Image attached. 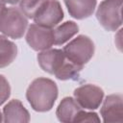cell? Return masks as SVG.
I'll return each mask as SVG.
<instances>
[{
    "instance_id": "obj_1",
    "label": "cell",
    "mask_w": 123,
    "mask_h": 123,
    "mask_svg": "<svg viewBox=\"0 0 123 123\" xmlns=\"http://www.w3.org/2000/svg\"><path fill=\"white\" fill-rule=\"evenodd\" d=\"M58 97V86L56 83L47 78L34 80L26 91V98L37 111H48L54 106Z\"/></svg>"
},
{
    "instance_id": "obj_2",
    "label": "cell",
    "mask_w": 123,
    "mask_h": 123,
    "mask_svg": "<svg viewBox=\"0 0 123 123\" xmlns=\"http://www.w3.org/2000/svg\"><path fill=\"white\" fill-rule=\"evenodd\" d=\"M28 26V20L20 9L5 8L0 12V33L12 38L23 37Z\"/></svg>"
},
{
    "instance_id": "obj_3",
    "label": "cell",
    "mask_w": 123,
    "mask_h": 123,
    "mask_svg": "<svg viewBox=\"0 0 123 123\" xmlns=\"http://www.w3.org/2000/svg\"><path fill=\"white\" fill-rule=\"evenodd\" d=\"M94 48L93 41L88 37L81 35L64 46L62 51L68 61L76 65L83 66L92 58Z\"/></svg>"
},
{
    "instance_id": "obj_4",
    "label": "cell",
    "mask_w": 123,
    "mask_h": 123,
    "mask_svg": "<svg viewBox=\"0 0 123 123\" xmlns=\"http://www.w3.org/2000/svg\"><path fill=\"white\" fill-rule=\"evenodd\" d=\"M122 0H104L100 3L96 17L107 31H116L122 25Z\"/></svg>"
},
{
    "instance_id": "obj_5",
    "label": "cell",
    "mask_w": 123,
    "mask_h": 123,
    "mask_svg": "<svg viewBox=\"0 0 123 123\" xmlns=\"http://www.w3.org/2000/svg\"><path fill=\"white\" fill-rule=\"evenodd\" d=\"M26 41L36 51L47 50L54 44V30L37 24H32L28 28Z\"/></svg>"
},
{
    "instance_id": "obj_6",
    "label": "cell",
    "mask_w": 123,
    "mask_h": 123,
    "mask_svg": "<svg viewBox=\"0 0 123 123\" xmlns=\"http://www.w3.org/2000/svg\"><path fill=\"white\" fill-rule=\"evenodd\" d=\"M63 18V12L58 0H48L33 18L35 23L43 27L52 28Z\"/></svg>"
},
{
    "instance_id": "obj_7",
    "label": "cell",
    "mask_w": 123,
    "mask_h": 123,
    "mask_svg": "<svg viewBox=\"0 0 123 123\" xmlns=\"http://www.w3.org/2000/svg\"><path fill=\"white\" fill-rule=\"evenodd\" d=\"M74 96L77 103L84 109L96 110L102 103L104 91L97 86L85 85L74 90Z\"/></svg>"
},
{
    "instance_id": "obj_8",
    "label": "cell",
    "mask_w": 123,
    "mask_h": 123,
    "mask_svg": "<svg viewBox=\"0 0 123 123\" xmlns=\"http://www.w3.org/2000/svg\"><path fill=\"white\" fill-rule=\"evenodd\" d=\"M67 59L61 49L43 50L37 55V62L41 69L49 74L56 75L64 65Z\"/></svg>"
},
{
    "instance_id": "obj_9",
    "label": "cell",
    "mask_w": 123,
    "mask_h": 123,
    "mask_svg": "<svg viewBox=\"0 0 123 123\" xmlns=\"http://www.w3.org/2000/svg\"><path fill=\"white\" fill-rule=\"evenodd\" d=\"M101 115L104 122H122V96L120 94H111L107 96L101 108Z\"/></svg>"
},
{
    "instance_id": "obj_10",
    "label": "cell",
    "mask_w": 123,
    "mask_h": 123,
    "mask_svg": "<svg viewBox=\"0 0 123 123\" xmlns=\"http://www.w3.org/2000/svg\"><path fill=\"white\" fill-rule=\"evenodd\" d=\"M4 122H17L27 123L30 121V115L28 111L22 105L19 100L10 101L3 110Z\"/></svg>"
},
{
    "instance_id": "obj_11",
    "label": "cell",
    "mask_w": 123,
    "mask_h": 123,
    "mask_svg": "<svg viewBox=\"0 0 123 123\" xmlns=\"http://www.w3.org/2000/svg\"><path fill=\"white\" fill-rule=\"evenodd\" d=\"M69 14L76 19L89 17L96 7V0H64Z\"/></svg>"
},
{
    "instance_id": "obj_12",
    "label": "cell",
    "mask_w": 123,
    "mask_h": 123,
    "mask_svg": "<svg viewBox=\"0 0 123 123\" xmlns=\"http://www.w3.org/2000/svg\"><path fill=\"white\" fill-rule=\"evenodd\" d=\"M83 111V108L71 97H65L60 103L56 114L61 122H74L78 114Z\"/></svg>"
},
{
    "instance_id": "obj_13",
    "label": "cell",
    "mask_w": 123,
    "mask_h": 123,
    "mask_svg": "<svg viewBox=\"0 0 123 123\" xmlns=\"http://www.w3.org/2000/svg\"><path fill=\"white\" fill-rule=\"evenodd\" d=\"M16 45L5 37L0 36V68L10 65L16 58Z\"/></svg>"
},
{
    "instance_id": "obj_14",
    "label": "cell",
    "mask_w": 123,
    "mask_h": 123,
    "mask_svg": "<svg viewBox=\"0 0 123 123\" xmlns=\"http://www.w3.org/2000/svg\"><path fill=\"white\" fill-rule=\"evenodd\" d=\"M79 31L78 25L73 21H66L54 30V44L62 45L74 37Z\"/></svg>"
},
{
    "instance_id": "obj_15",
    "label": "cell",
    "mask_w": 123,
    "mask_h": 123,
    "mask_svg": "<svg viewBox=\"0 0 123 123\" xmlns=\"http://www.w3.org/2000/svg\"><path fill=\"white\" fill-rule=\"evenodd\" d=\"M48 0H20L19 8L28 18H34L38 10Z\"/></svg>"
},
{
    "instance_id": "obj_16",
    "label": "cell",
    "mask_w": 123,
    "mask_h": 123,
    "mask_svg": "<svg viewBox=\"0 0 123 123\" xmlns=\"http://www.w3.org/2000/svg\"><path fill=\"white\" fill-rule=\"evenodd\" d=\"M11 95V86L7 79L0 75V105H2Z\"/></svg>"
},
{
    "instance_id": "obj_17",
    "label": "cell",
    "mask_w": 123,
    "mask_h": 123,
    "mask_svg": "<svg viewBox=\"0 0 123 123\" xmlns=\"http://www.w3.org/2000/svg\"><path fill=\"white\" fill-rule=\"evenodd\" d=\"M75 123L80 122H100V118L95 112H86L82 111L74 120Z\"/></svg>"
},
{
    "instance_id": "obj_18",
    "label": "cell",
    "mask_w": 123,
    "mask_h": 123,
    "mask_svg": "<svg viewBox=\"0 0 123 123\" xmlns=\"http://www.w3.org/2000/svg\"><path fill=\"white\" fill-rule=\"evenodd\" d=\"M2 2H4V3H7V4H12V5H13V4H16L19 0H1Z\"/></svg>"
},
{
    "instance_id": "obj_19",
    "label": "cell",
    "mask_w": 123,
    "mask_h": 123,
    "mask_svg": "<svg viewBox=\"0 0 123 123\" xmlns=\"http://www.w3.org/2000/svg\"><path fill=\"white\" fill-rule=\"evenodd\" d=\"M5 8H6V7H5V3H4V2H2V1L0 0V12H1Z\"/></svg>"
},
{
    "instance_id": "obj_20",
    "label": "cell",
    "mask_w": 123,
    "mask_h": 123,
    "mask_svg": "<svg viewBox=\"0 0 123 123\" xmlns=\"http://www.w3.org/2000/svg\"><path fill=\"white\" fill-rule=\"evenodd\" d=\"M2 116H3V115H2V113H1V111H0V122H2V121H3V118H2Z\"/></svg>"
}]
</instances>
